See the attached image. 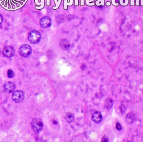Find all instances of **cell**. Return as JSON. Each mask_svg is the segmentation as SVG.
I'll use <instances>...</instances> for the list:
<instances>
[{
	"mask_svg": "<svg viewBox=\"0 0 143 142\" xmlns=\"http://www.w3.org/2000/svg\"><path fill=\"white\" fill-rule=\"evenodd\" d=\"M41 39V34L37 31H32L28 35V40L31 43L35 44L40 42Z\"/></svg>",
	"mask_w": 143,
	"mask_h": 142,
	"instance_id": "cell-1",
	"label": "cell"
},
{
	"mask_svg": "<svg viewBox=\"0 0 143 142\" xmlns=\"http://www.w3.org/2000/svg\"><path fill=\"white\" fill-rule=\"evenodd\" d=\"M31 127L36 132H40L43 127L42 121L39 118H34L31 122Z\"/></svg>",
	"mask_w": 143,
	"mask_h": 142,
	"instance_id": "cell-2",
	"label": "cell"
},
{
	"mask_svg": "<svg viewBox=\"0 0 143 142\" xmlns=\"http://www.w3.org/2000/svg\"><path fill=\"white\" fill-rule=\"evenodd\" d=\"M32 49L29 45H23L19 49V54L22 57H26L31 54Z\"/></svg>",
	"mask_w": 143,
	"mask_h": 142,
	"instance_id": "cell-3",
	"label": "cell"
},
{
	"mask_svg": "<svg viewBox=\"0 0 143 142\" xmlns=\"http://www.w3.org/2000/svg\"><path fill=\"white\" fill-rule=\"evenodd\" d=\"M24 93L21 90H17L13 92L12 99L14 102L17 103H19L22 102L24 100Z\"/></svg>",
	"mask_w": 143,
	"mask_h": 142,
	"instance_id": "cell-4",
	"label": "cell"
},
{
	"mask_svg": "<svg viewBox=\"0 0 143 142\" xmlns=\"http://www.w3.org/2000/svg\"><path fill=\"white\" fill-rule=\"evenodd\" d=\"M2 54L6 57H13L15 54V49L11 46H6L4 48Z\"/></svg>",
	"mask_w": 143,
	"mask_h": 142,
	"instance_id": "cell-5",
	"label": "cell"
},
{
	"mask_svg": "<svg viewBox=\"0 0 143 142\" xmlns=\"http://www.w3.org/2000/svg\"><path fill=\"white\" fill-rule=\"evenodd\" d=\"M40 25L43 28H48L51 25V18L47 16H43L40 20Z\"/></svg>",
	"mask_w": 143,
	"mask_h": 142,
	"instance_id": "cell-6",
	"label": "cell"
},
{
	"mask_svg": "<svg viewBox=\"0 0 143 142\" xmlns=\"http://www.w3.org/2000/svg\"><path fill=\"white\" fill-rule=\"evenodd\" d=\"M4 89L7 93H13L15 91V85L12 82H7L4 85Z\"/></svg>",
	"mask_w": 143,
	"mask_h": 142,
	"instance_id": "cell-7",
	"label": "cell"
},
{
	"mask_svg": "<svg viewBox=\"0 0 143 142\" xmlns=\"http://www.w3.org/2000/svg\"><path fill=\"white\" fill-rule=\"evenodd\" d=\"M92 120L95 123H100L102 120V115L100 112H95L92 115Z\"/></svg>",
	"mask_w": 143,
	"mask_h": 142,
	"instance_id": "cell-8",
	"label": "cell"
},
{
	"mask_svg": "<svg viewBox=\"0 0 143 142\" xmlns=\"http://www.w3.org/2000/svg\"><path fill=\"white\" fill-rule=\"evenodd\" d=\"M60 46L63 49L67 50L70 48V44L67 39H62L60 41Z\"/></svg>",
	"mask_w": 143,
	"mask_h": 142,
	"instance_id": "cell-9",
	"label": "cell"
},
{
	"mask_svg": "<svg viewBox=\"0 0 143 142\" xmlns=\"http://www.w3.org/2000/svg\"><path fill=\"white\" fill-rule=\"evenodd\" d=\"M126 120L128 123H133L135 120V116L132 113H129L126 116Z\"/></svg>",
	"mask_w": 143,
	"mask_h": 142,
	"instance_id": "cell-10",
	"label": "cell"
},
{
	"mask_svg": "<svg viewBox=\"0 0 143 142\" xmlns=\"http://www.w3.org/2000/svg\"><path fill=\"white\" fill-rule=\"evenodd\" d=\"M65 120H66L68 123H72V121H73V120H74V115H73V113L69 112V113H67V114L65 115Z\"/></svg>",
	"mask_w": 143,
	"mask_h": 142,
	"instance_id": "cell-11",
	"label": "cell"
},
{
	"mask_svg": "<svg viewBox=\"0 0 143 142\" xmlns=\"http://www.w3.org/2000/svg\"><path fill=\"white\" fill-rule=\"evenodd\" d=\"M113 101L111 98H108V99H107L105 101V107L106 109H111V107L113 106Z\"/></svg>",
	"mask_w": 143,
	"mask_h": 142,
	"instance_id": "cell-12",
	"label": "cell"
},
{
	"mask_svg": "<svg viewBox=\"0 0 143 142\" xmlns=\"http://www.w3.org/2000/svg\"><path fill=\"white\" fill-rule=\"evenodd\" d=\"M15 76V73L12 70H9L7 71V76L9 78H12Z\"/></svg>",
	"mask_w": 143,
	"mask_h": 142,
	"instance_id": "cell-13",
	"label": "cell"
},
{
	"mask_svg": "<svg viewBox=\"0 0 143 142\" xmlns=\"http://www.w3.org/2000/svg\"><path fill=\"white\" fill-rule=\"evenodd\" d=\"M125 110H126V109H125V106H123V105H121V106L120 107V110H121V113H123V112H125Z\"/></svg>",
	"mask_w": 143,
	"mask_h": 142,
	"instance_id": "cell-14",
	"label": "cell"
},
{
	"mask_svg": "<svg viewBox=\"0 0 143 142\" xmlns=\"http://www.w3.org/2000/svg\"><path fill=\"white\" fill-rule=\"evenodd\" d=\"M116 128L119 130H122V126H121V124H120L119 123H116Z\"/></svg>",
	"mask_w": 143,
	"mask_h": 142,
	"instance_id": "cell-15",
	"label": "cell"
},
{
	"mask_svg": "<svg viewBox=\"0 0 143 142\" xmlns=\"http://www.w3.org/2000/svg\"><path fill=\"white\" fill-rule=\"evenodd\" d=\"M108 138L106 137V136H104L102 138V142H108Z\"/></svg>",
	"mask_w": 143,
	"mask_h": 142,
	"instance_id": "cell-16",
	"label": "cell"
},
{
	"mask_svg": "<svg viewBox=\"0 0 143 142\" xmlns=\"http://www.w3.org/2000/svg\"><path fill=\"white\" fill-rule=\"evenodd\" d=\"M2 20H3V18H2V16L0 15V25L1 24V23L2 22Z\"/></svg>",
	"mask_w": 143,
	"mask_h": 142,
	"instance_id": "cell-17",
	"label": "cell"
}]
</instances>
